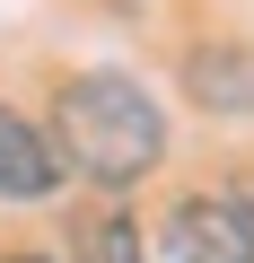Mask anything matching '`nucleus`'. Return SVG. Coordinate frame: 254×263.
I'll list each match as a JSON object with an SVG mask.
<instances>
[{
  "label": "nucleus",
  "instance_id": "obj_1",
  "mask_svg": "<svg viewBox=\"0 0 254 263\" xmlns=\"http://www.w3.org/2000/svg\"><path fill=\"white\" fill-rule=\"evenodd\" d=\"M53 149H62V167H79L88 184L123 193V184H141V176L167 158V114L149 105L141 79L88 70V79H70L62 105H53Z\"/></svg>",
  "mask_w": 254,
  "mask_h": 263
},
{
  "label": "nucleus",
  "instance_id": "obj_2",
  "mask_svg": "<svg viewBox=\"0 0 254 263\" xmlns=\"http://www.w3.org/2000/svg\"><path fill=\"white\" fill-rule=\"evenodd\" d=\"M149 263H254V237L228 202H175L158 219V254Z\"/></svg>",
  "mask_w": 254,
  "mask_h": 263
},
{
  "label": "nucleus",
  "instance_id": "obj_3",
  "mask_svg": "<svg viewBox=\"0 0 254 263\" xmlns=\"http://www.w3.org/2000/svg\"><path fill=\"white\" fill-rule=\"evenodd\" d=\"M62 184V149H53V132L27 123L18 105H0V193L9 202H44Z\"/></svg>",
  "mask_w": 254,
  "mask_h": 263
},
{
  "label": "nucleus",
  "instance_id": "obj_4",
  "mask_svg": "<svg viewBox=\"0 0 254 263\" xmlns=\"http://www.w3.org/2000/svg\"><path fill=\"white\" fill-rule=\"evenodd\" d=\"M184 88L202 114H254V44H202L184 62Z\"/></svg>",
  "mask_w": 254,
  "mask_h": 263
},
{
  "label": "nucleus",
  "instance_id": "obj_5",
  "mask_svg": "<svg viewBox=\"0 0 254 263\" xmlns=\"http://www.w3.org/2000/svg\"><path fill=\"white\" fill-rule=\"evenodd\" d=\"M70 246H79V263H149L141 228L123 219V211H96V219H79V228H70Z\"/></svg>",
  "mask_w": 254,
  "mask_h": 263
},
{
  "label": "nucleus",
  "instance_id": "obj_6",
  "mask_svg": "<svg viewBox=\"0 0 254 263\" xmlns=\"http://www.w3.org/2000/svg\"><path fill=\"white\" fill-rule=\"evenodd\" d=\"M228 211H237V219H245V237H254V167L237 176V193H228Z\"/></svg>",
  "mask_w": 254,
  "mask_h": 263
},
{
  "label": "nucleus",
  "instance_id": "obj_7",
  "mask_svg": "<svg viewBox=\"0 0 254 263\" xmlns=\"http://www.w3.org/2000/svg\"><path fill=\"white\" fill-rule=\"evenodd\" d=\"M9 263H44V254H9Z\"/></svg>",
  "mask_w": 254,
  "mask_h": 263
}]
</instances>
